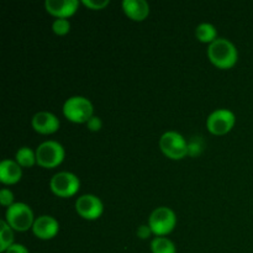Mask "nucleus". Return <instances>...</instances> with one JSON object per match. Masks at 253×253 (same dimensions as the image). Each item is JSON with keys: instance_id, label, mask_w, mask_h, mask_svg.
Wrapping results in <instances>:
<instances>
[{"instance_id": "nucleus-1", "label": "nucleus", "mask_w": 253, "mask_h": 253, "mask_svg": "<svg viewBox=\"0 0 253 253\" xmlns=\"http://www.w3.org/2000/svg\"><path fill=\"white\" fill-rule=\"evenodd\" d=\"M208 56L212 64L224 69L234 67L239 58L235 44L226 39H216L211 42L208 48Z\"/></svg>"}, {"instance_id": "nucleus-2", "label": "nucleus", "mask_w": 253, "mask_h": 253, "mask_svg": "<svg viewBox=\"0 0 253 253\" xmlns=\"http://www.w3.org/2000/svg\"><path fill=\"white\" fill-rule=\"evenodd\" d=\"M63 114L72 123H88L93 116V104L84 96H71L64 103Z\"/></svg>"}, {"instance_id": "nucleus-3", "label": "nucleus", "mask_w": 253, "mask_h": 253, "mask_svg": "<svg viewBox=\"0 0 253 253\" xmlns=\"http://www.w3.org/2000/svg\"><path fill=\"white\" fill-rule=\"evenodd\" d=\"M5 217L11 229L16 231H27L30 227L34 226L35 222L34 212L25 203H14L11 207L7 208Z\"/></svg>"}, {"instance_id": "nucleus-4", "label": "nucleus", "mask_w": 253, "mask_h": 253, "mask_svg": "<svg viewBox=\"0 0 253 253\" xmlns=\"http://www.w3.org/2000/svg\"><path fill=\"white\" fill-rule=\"evenodd\" d=\"M177 224V217H175L174 211L170 208L160 207L152 211L148 219V225H150L152 234L157 237H163L173 231Z\"/></svg>"}, {"instance_id": "nucleus-5", "label": "nucleus", "mask_w": 253, "mask_h": 253, "mask_svg": "<svg viewBox=\"0 0 253 253\" xmlns=\"http://www.w3.org/2000/svg\"><path fill=\"white\" fill-rule=\"evenodd\" d=\"M64 160V148L57 141H44L36 150V162L43 168H54Z\"/></svg>"}, {"instance_id": "nucleus-6", "label": "nucleus", "mask_w": 253, "mask_h": 253, "mask_svg": "<svg viewBox=\"0 0 253 253\" xmlns=\"http://www.w3.org/2000/svg\"><path fill=\"white\" fill-rule=\"evenodd\" d=\"M160 147L162 152L170 160H182L188 155V143L180 133L167 131L160 138Z\"/></svg>"}, {"instance_id": "nucleus-7", "label": "nucleus", "mask_w": 253, "mask_h": 253, "mask_svg": "<svg viewBox=\"0 0 253 253\" xmlns=\"http://www.w3.org/2000/svg\"><path fill=\"white\" fill-rule=\"evenodd\" d=\"M79 185L81 183L78 177L71 172L56 173L49 182V188L53 194L61 198H68L76 194L79 189Z\"/></svg>"}, {"instance_id": "nucleus-8", "label": "nucleus", "mask_w": 253, "mask_h": 253, "mask_svg": "<svg viewBox=\"0 0 253 253\" xmlns=\"http://www.w3.org/2000/svg\"><path fill=\"white\" fill-rule=\"evenodd\" d=\"M235 114L229 109H217L212 111L207 120L208 130L214 135H225L235 125Z\"/></svg>"}, {"instance_id": "nucleus-9", "label": "nucleus", "mask_w": 253, "mask_h": 253, "mask_svg": "<svg viewBox=\"0 0 253 253\" xmlns=\"http://www.w3.org/2000/svg\"><path fill=\"white\" fill-rule=\"evenodd\" d=\"M76 210L83 219L95 220L103 214V203L93 194H84L76 202Z\"/></svg>"}, {"instance_id": "nucleus-10", "label": "nucleus", "mask_w": 253, "mask_h": 253, "mask_svg": "<svg viewBox=\"0 0 253 253\" xmlns=\"http://www.w3.org/2000/svg\"><path fill=\"white\" fill-rule=\"evenodd\" d=\"M59 225L54 217L48 216V215H42L37 217L32 226L35 236L41 240H51L58 234Z\"/></svg>"}, {"instance_id": "nucleus-11", "label": "nucleus", "mask_w": 253, "mask_h": 253, "mask_svg": "<svg viewBox=\"0 0 253 253\" xmlns=\"http://www.w3.org/2000/svg\"><path fill=\"white\" fill-rule=\"evenodd\" d=\"M32 127L40 133L48 135L56 132L59 128V120L56 115L48 111H40L32 118Z\"/></svg>"}, {"instance_id": "nucleus-12", "label": "nucleus", "mask_w": 253, "mask_h": 253, "mask_svg": "<svg viewBox=\"0 0 253 253\" xmlns=\"http://www.w3.org/2000/svg\"><path fill=\"white\" fill-rule=\"evenodd\" d=\"M78 0H46L44 2L47 11L53 16H57V19H67L68 16H72L78 9Z\"/></svg>"}, {"instance_id": "nucleus-13", "label": "nucleus", "mask_w": 253, "mask_h": 253, "mask_svg": "<svg viewBox=\"0 0 253 253\" xmlns=\"http://www.w3.org/2000/svg\"><path fill=\"white\" fill-rule=\"evenodd\" d=\"M123 9L135 21H142L150 14V5L146 0H124Z\"/></svg>"}, {"instance_id": "nucleus-14", "label": "nucleus", "mask_w": 253, "mask_h": 253, "mask_svg": "<svg viewBox=\"0 0 253 253\" xmlns=\"http://www.w3.org/2000/svg\"><path fill=\"white\" fill-rule=\"evenodd\" d=\"M22 177L21 166L12 160H4L0 163V180L4 184H15Z\"/></svg>"}, {"instance_id": "nucleus-15", "label": "nucleus", "mask_w": 253, "mask_h": 253, "mask_svg": "<svg viewBox=\"0 0 253 253\" xmlns=\"http://www.w3.org/2000/svg\"><path fill=\"white\" fill-rule=\"evenodd\" d=\"M216 27L209 22H203L195 29V36L202 42H214L216 40Z\"/></svg>"}, {"instance_id": "nucleus-16", "label": "nucleus", "mask_w": 253, "mask_h": 253, "mask_svg": "<svg viewBox=\"0 0 253 253\" xmlns=\"http://www.w3.org/2000/svg\"><path fill=\"white\" fill-rule=\"evenodd\" d=\"M11 245H14V232L6 220L0 221V252H6Z\"/></svg>"}, {"instance_id": "nucleus-17", "label": "nucleus", "mask_w": 253, "mask_h": 253, "mask_svg": "<svg viewBox=\"0 0 253 253\" xmlns=\"http://www.w3.org/2000/svg\"><path fill=\"white\" fill-rule=\"evenodd\" d=\"M152 253H177L174 244L166 237H155L151 242Z\"/></svg>"}, {"instance_id": "nucleus-18", "label": "nucleus", "mask_w": 253, "mask_h": 253, "mask_svg": "<svg viewBox=\"0 0 253 253\" xmlns=\"http://www.w3.org/2000/svg\"><path fill=\"white\" fill-rule=\"evenodd\" d=\"M16 162L19 163L21 167H32L36 162V152L31 150L30 147H21L17 150Z\"/></svg>"}, {"instance_id": "nucleus-19", "label": "nucleus", "mask_w": 253, "mask_h": 253, "mask_svg": "<svg viewBox=\"0 0 253 253\" xmlns=\"http://www.w3.org/2000/svg\"><path fill=\"white\" fill-rule=\"evenodd\" d=\"M52 30L56 35H66L68 34L69 30H71V24L67 19H63V17H59V19H56L52 24Z\"/></svg>"}, {"instance_id": "nucleus-20", "label": "nucleus", "mask_w": 253, "mask_h": 253, "mask_svg": "<svg viewBox=\"0 0 253 253\" xmlns=\"http://www.w3.org/2000/svg\"><path fill=\"white\" fill-rule=\"evenodd\" d=\"M0 203L4 207H11L14 204V194L9 189H1V192H0Z\"/></svg>"}, {"instance_id": "nucleus-21", "label": "nucleus", "mask_w": 253, "mask_h": 253, "mask_svg": "<svg viewBox=\"0 0 253 253\" xmlns=\"http://www.w3.org/2000/svg\"><path fill=\"white\" fill-rule=\"evenodd\" d=\"M83 4L88 6L89 9L100 10L109 5V0H83Z\"/></svg>"}, {"instance_id": "nucleus-22", "label": "nucleus", "mask_w": 253, "mask_h": 253, "mask_svg": "<svg viewBox=\"0 0 253 253\" xmlns=\"http://www.w3.org/2000/svg\"><path fill=\"white\" fill-rule=\"evenodd\" d=\"M86 126H88V128L90 131H99L101 128V126H103V123H101V120L98 116L93 115L89 119L88 123H86Z\"/></svg>"}, {"instance_id": "nucleus-23", "label": "nucleus", "mask_w": 253, "mask_h": 253, "mask_svg": "<svg viewBox=\"0 0 253 253\" xmlns=\"http://www.w3.org/2000/svg\"><path fill=\"white\" fill-rule=\"evenodd\" d=\"M151 234H152V230H151L150 225H141L137 229V236L142 240L150 237Z\"/></svg>"}, {"instance_id": "nucleus-24", "label": "nucleus", "mask_w": 253, "mask_h": 253, "mask_svg": "<svg viewBox=\"0 0 253 253\" xmlns=\"http://www.w3.org/2000/svg\"><path fill=\"white\" fill-rule=\"evenodd\" d=\"M5 253H30L29 250L24 246V245H20V244H14L6 250Z\"/></svg>"}]
</instances>
